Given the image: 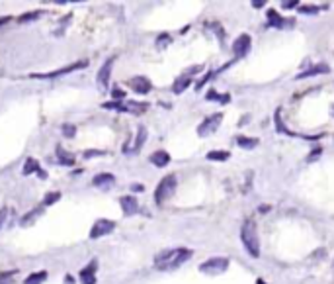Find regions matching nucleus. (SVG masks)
<instances>
[{"mask_svg": "<svg viewBox=\"0 0 334 284\" xmlns=\"http://www.w3.org/2000/svg\"><path fill=\"white\" fill-rule=\"evenodd\" d=\"M86 61H78V63H73L69 65V67H63L59 71H53V73H47V75H34L36 78H55L59 77V75H67V73H71V71H78V69H82V67H86Z\"/></svg>", "mask_w": 334, "mask_h": 284, "instance_id": "obj_11", "label": "nucleus"}, {"mask_svg": "<svg viewBox=\"0 0 334 284\" xmlns=\"http://www.w3.org/2000/svg\"><path fill=\"white\" fill-rule=\"evenodd\" d=\"M293 6H299V2H297V0H289V2H284V4H282V8H287V10H289V8H293Z\"/></svg>", "mask_w": 334, "mask_h": 284, "instance_id": "obj_38", "label": "nucleus"}, {"mask_svg": "<svg viewBox=\"0 0 334 284\" xmlns=\"http://www.w3.org/2000/svg\"><path fill=\"white\" fill-rule=\"evenodd\" d=\"M150 163L155 165V167H166L168 163H170V155L166 153V151H162V149H159V151H155L153 155H150Z\"/></svg>", "mask_w": 334, "mask_h": 284, "instance_id": "obj_15", "label": "nucleus"}, {"mask_svg": "<svg viewBox=\"0 0 334 284\" xmlns=\"http://www.w3.org/2000/svg\"><path fill=\"white\" fill-rule=\"evenodd\" d=\"M268 210H270V206H260V212H262V214H266Z\"/></svg>", "mask_w": 334, "mask_h": 284, "instance_id": "obj_44", "label": "nucleus"}, {"mask_svg": "<svg viewBox=\"0 0 334 284\" xmlns=\"http://www.w3.org/2000/svg\"><path fill=\"white\" fill-rule=\"evenodd\" d=\"M258 284H266V282H264V280H258Z\"/></svg>", "mask_w": 334, "mask_h": 284, "instance_id": "obj_45", "label": "nucleus"}, {"mask_svg": "<svg viewBox=\"0 0 334 284\" xmlns=\"http://www.w3.org/2000/svg\"><path fill=\"white\" fill-rule=\"evenodd\" d=\"M176 186H178V181H176L174 175L164 177V179L159 182L157 190H155V204H157V206H162L168 198H172L174 192H176Z\"/></svg>", "mask_w": 334, "mask_h": 284, "instance_id": "obj_3", "label": "nucleus"}, {"mask_svg": "<svg viewBox=\"0 0 334 284\" xmlns=\"http://www.w3.org/2000/svg\"><path fill=\"white\" fill-rule=\"evenodd\" d=\"M297 10H299V14H317L319 12V6H313V4H301Z\"/></svg>", "mask_w": 334, "mask_h": 284, "instance_id": "obj_29", "label": "nucleus"}, {"mask_svg": "<svg viewBox=\"0 0 334 284\" xmlns=\"http://www.w3.org/2000/svg\"><path fill=\"white\" fill-rule=\"evenodd\" d=\"M240 241L247 249V253L252 259L260 257V239H258V230H256V221L252 218H247L242 228H240Z\"/></svg>", "mask_w": 334, "mask_h": 284, "instance_id": "obj_2", "label": "nucleus"}, {"mask_svg": "<svg viewBox=\"0 0 334 284\" xmlns=\"http://www.w3.org/2000/svg\"><path fill=\"white\" fill-rule=\"evenodd\" d=\"M229 157H231L229 151H209V153L205 155V159H207V161H227Z\"/></svg>", "mask_w": 334, "mask_h": 284, "instance_id": "obj_24", "label": "nucleus"}, {"mask_svg": "<svg viewBox=\"0 0 334 284\" xmlns=\"http://www.w3.org/2000/svg\"><path fill=\"white\" fill-rule=\"evenodd\" d=\"M268 20H270L268 26H274V27H284V24H285V20L284 18H280V14L276 12V10H268Z\"/></svg>", "mask_w": 334, "mask_h": 284, "instance_id": "obj_22", "label": "nucleus"}, {"mask_svg": "<svg viewBox=\"0 0 334 284\" xmlns=\"http://www.w3.org/2000/svg\"><path fill=\"white\" fill-rule=\"evenodd\" d=\"M8 22H12V18H10V16H4V18H0V27L4 26V24H8Z\"/></svg>", "mask_w": 334, "mask_h": 284, "instance_id": "obj_41", "label": "nucleus"}, {"mask_svg": "<svg viewBox=\"0 0 334 284\" xmlns=\"http://www.w3.org/2000/svg\"><path fill=\"white\" fill-rule=\"evenodd\" d=\"M37 171H39V163H37L36 159H25L24 171H22L25 177H27V175H34V173H37Z\"/></svg>", "mask_w": 334, "mask_h": 284, "instance_id": "obj_23", "label": "nucleus"}, {"mask_svg": "<svg viewBox=\"0 0 334 284\" xmlns=\"http://www.w3.org/2000/svg\"><path fill=\"white\" fill-rule=\"evenodd\" d=\"M45 280H47V271H39V272L29 274L24 280V284H41V282H45Z\"/></svg>", "mask_w": 334, "mask_h": 284, "instance_id": "obj_19", "label": "nucleus"}, {"mask_svg": "<svg viewBox=\"0 0 334 284\" xmlns=\"http://www.w3.org/2000/svg\"><path fill=\"white\" fill-rule=\"evenodd\" d=\"M168 43H170V36H168V34H161V36H159V39H157V47H159V49L166 47Z\"/></svg>", "mask_w": 334, "mask_h": 284, "instance_id": "obj_31", "label": "nucleus"}, {"mask_svg": "<svg viewBox=\"0 0 334 284\" xmlns=\"http://www.w3.org/2000/svg\"><path fill=\"white\" fill-rule=\"evenodd\" d=\"M6 216H8V210H6V208H2V210H0V228L4 225V221H6Z\"/></svg>", "mask_w": 334, "mask_h": 284, "instance_id": "obj_37", "label": "nucleus"}, {"mask_svg": "<svg viewBox=\"0 0 334 284\" xmlns=\"http://www.w3.org/2000/svg\"><path fill=\"white\" fill-rule=\"evenodd\" d=\"M0 284H12V282H10V274H4V276H0Z\"/></svg>", "mask_w": 334, "mask_h": 284, "instance_id": "obj_39", "label": "nucleus"}, {"mask_svg": "<svg viewBox=\"0 0 334 284\" xmlns=\"http://www.w3.org/2000/svg\"><path fill=\"white\" fill-rule=\"evenodd\" d=\"M321 155H322V149H321V147H319V149H315V151L311 153L309 159H307V161H309V163H313L315 159H319V157H321Z\"/></svg>", "mask_w": 334, "mask_h": 284, "instance_id": "obj_35", "label": "nucleus"}, {"mask_svg": "<svg viewBox=\"0 0 334 284\" xmlns=\"http://www.w3.org/2000/svg\"><path fill=\"white\" fill-rule=\"evenodd\" d=\"M57 159L61 161V165H65V167H73V165H74L73 155L65 153V149H63V147H57Z\"/></svg>", "mask_w": 334, "mask_h": 284, "instance_id": "obj_21", "label": "nucleus"}, {"mask_svg": "<svg viewBox=\"0 0 334 284\" xmlns=\"http://www.w3.org/2000/svg\"><path fill=\"white\" fill-rule=\"evenodd\" d=\"M37 175H39V179H43V181H45V179H47V173H45V171H41V168H39V171H37Z\"/></svg>", "mask_w": 334, "mask_h": 284, "instance_id": "obj_42", "label": "nucleus"}, {"mask_svg": "<svg viewBox=\"0 0 334 284\" xmlns=\"http://www.w3.org/2000/svg\"><path fill=\"white\" fill-rule=\"evenodd\" d=\"M326 73H330V67L328 65H315V67H311L307 71H301L299 75H297V80H301V78H309V77H317V75H326Z\"/></svg>", "mask_w": 334, "mask_h": 284, "instance_id": "obj_13", "label": "nucleus"}, {"mask_svg": "<svg viewBox=\"0 0 334 284\" xmlns=\"http://www.w3.org/2000/svg\"><path fill=\"white\" fill-rule=\"evenodd\" d=\"M61 192H49V194H45V198H43V208L45 206H53L55 202H59L61 200Z\"/></svg>", "mask_w": 334, "mask_h": 284, "instance_id": "obj_26", "label": "nucleus"}, {"mask_svg": "<svg viewBox=\"0 0 334 284\" xmlns=\"http://www.w3.org/2000/svg\"><path fill=\"white\" fill-rule=\"evenodd\" d=\"M221 120H223L221 112H215V114L207 116L198 126V135H199V137H207V135H211V133H215V131H217V128L221 126Z\"/></svg>", "mask_w": 334, "mask_h": 284, "instance_id": "obj_5", "label": "nucleus"}, {"mask_svg": "<svg viewBox=\"0 0 334 284\" xmlns=\"http://www.w3.org/2000/svg\"><path fill=\"white\" fill-rule=\"evenodd\" d=\"M100 155H106V151H86L84 159H92V157H100Z\"/></svg>", "mask_w": 334, "mask_h": 284, "instance_id": "obj_36", "label": "nucleus"}, {"mask_svg": "<svg viewBox=\"0 0 334 284\" xmlns=\"http://www.w3.org/2000/svg\"><path fill=\"white\" fill-rule=\"evenodd\" d=\"M119 204H122V210H124L125 216H133L139 212V202H137L135 196H122V200H119Z\"/></svg>", "mask_w": 334, "mask_h": 284, "instance_id": "obj_12", "label": "nucleus"}, {"mask_svg": "<svg viewBox=\"0 0 334 284\" xmlns=\"http://www.w3.org/2000/svg\"><path fill=\"white\" fill-rule=\"evenodd\" d=\"M80 282L82 284H96V276L90 274V276H80Z\"/></svg>", "mask_w": 334, "mask_h": 284, "instance_id": "obj_34", "label": "nucleus"}, {"mask_svg": "<svg viewBox=\"0 0 334 284\" xmlns=\"http://www.w3.org/2000/svg\"><path fill=\"white\" fill-rule=\"evenodd\" d=\"M330 112H332V116H334V106H332V110H330Z\"/></svg>", "mask_w": 334, "mask_h": 284, "instance_id": "obj_46", "label": "nucleus"}, {"mask_svg": "<svg viewBox=\"0 0 334 284\" xmlns=\"http://www.w3.org/2000/svg\"><path fill=\"white\" fill-rule=\"evenodd\" d=\"M41 16V12H32V14H24V16H20L18 18V22L20 24H27V22H36L37 18Z\"/></svg>", "mask_w": 334, "mask_h": 284, "instance_id": "obj_28", "label": "nucleus"}, {"mask_svg": "<svg viewBox=\"0 0 334 284\" xmlns=\"http://www.w3.org/2000/svg\"><path fill=\"white\" fill-rule=\"evenodd\" d=\"M205 98H207L209 102H213V100H217V102H221V104L231 102V96H229V94H219V92L213 91V89H211V91L205 94Z\"/></svg>", "mask_w": 334, "mask_h": 284, "instance_id": "obj_20", "label": "nucleus"}, {"mask_svg": "<svg viewBox=\"0 0 334 284\" xmlns=\"http://www.w3.org/2000/svg\"><path fill=\"white\" fill-rule=\"evenodd\" d=\"M147 128L145 126H139V129H137V137H135V143H133V151H139L143 145H145V141H147Z\"/></svg>", "mask_w": 334, "mask_h": 284, "instance_id": "obj_17", "label": "nucleus"}, {"mask_svg": "<svg viewBox=\"0 0 334 284\" xmlns=\"http://www.w3.org/2000/svg\"><path fill=\"white\" fill-rule=\"evenodd\" d=\"M194 255L192 249H184V247H178V249H166L159 253L155 257V267L159 271H176L178 267H182L186 261H190Z\"/></svg>", "mask_w": 334, "mask_h": 284, "instance_id": "obj_1", "label": "nucleus"}, {"mask_svg": "<svg viewBox=\"0 0 334 284\" xmlns=\"http://www.w3.org/2000/svg\"><path fill=\"white\" fill-rule=\"evenodd\" d=\"M129 87L133 89V92L137 94H148L150 89H153V84H150V80L147 77H133L129 80Z\"/></svg>", "mask_w": 334, "mask_h": 284, "instance_id": "obj_10", "label": "nucleus"}, {"mask_svg": "<svg viewBox=\"0 0 334 284\" xmlns=\"http://www.w3.org/2000/svg\"><path fill=\"white\" fill-rule=\"evenodd\" d=\"M63 133H65V137H73L74 133H76V126L73 124H63Z\"/></svg>", "mask_w": 334, "mask_h": 284, "instance_id": "obj_30", "label": "nucleus"}, {"mask_svg": "<svg viewBox=\"0 0 334 284\" xmlns=\"http://www.w3.org/2000/svg\"><path fill=\"white\" fill-rule=\"evenodd\" d=\"M113 228H115V221L98 220L92 225V230H90V239H100V237H104V235L113 232Z\"/></svg>", "mask_w": 334, "mask_h": 284, "instance_id": "obj_7", "label": "nucleus"}, {"mask_svg": "<svg viewBox=\"0 0 334 284\" xmlns=\"http://www.w3.org/2000/svg\"><path fill=\"white\" fill-rule=\"evenodd\" d=\"M192 84V77H188V75H182V77L178 78L176 82H174V87H172V92L174 94H182V92L188 89Z\"/></svg>", "mask_w": 334, "mask_h": 284, "instance_id": "obj_16", "label": "nucleus"}, {"mask_svg": "<svg viewBox=\"0 0 334 284\" xmlns=\"http://www.w3.org/2000/svg\"><path fill=\"white\" fill-rule=\"evenodd\" d=\"M264 4H266V0H254V2H252V6H254V8H262Z\"/></svg>", "mask_w": 334, "mask_h": 284, "instance_id": "obj_40", "label": "nucleus"}, {"mask_svg": "<svg viewBox=\"0 0 334 284\" xmlns=\"http://www.w3.org/2000/svg\"><path fill=\"white\" fill-rule=\"evenodd\" d=\"M113 182H115V177L111 173H100V175L94 177L92 184L96 188H110V186H113Z\"/></svg>", "mask_w": 334, "mask_h": 284, "instance_id": "obj_14", "label": "nucleus"}, {"mask_svg": "<svg viewBox=\"0 0 334 284\" xmlns=\"http://www.w3.org/2000/svg\"><path fill=\"white\" fill-rule=\"evenodd\" d=\"M250 43H252V39L248 34H242V36H238L235 39V43H233V53H235V57H245L248 51H250Z\"/></svg>", "mask_w": 334, "mask_h": 284, "instance_id": "obj_9", "label": "nucleus"}, {"mask_svg": "<svg viewBox=\"0 0 334 284\" xmlns=\"http://www.w3.org/2000/svg\"><path fill=\"white\" fill-rule=\"evenodd\" d=\"M111 96H113L115 100H119V102H122V100L125 98V91H122V89H113V91H111Z\"/></svg>", "mask_w": 334, "mask_h": 284, "instance_id": "obj_33", "label": "nucleus"}, {"mask_svg": "<svg viewBox=\"0 0 334 284\" xmlns=\"http://www.w3.org/2000/svg\"><path fill=\"white\" fill-rule=\"evenodd\" d=\"M227 269H229V259L227 257L207 259L205 263L199 265V271L203 272V274H211V276H215V274H223Z\"/></svg>", "mask_w": 334, "mask_h": 284, "instance_id": "obj_4", "label": "nucleus"}, {"mask_svg": "<svg viewBox=\"0 0 334 284\" xmlns=\"http://www.w3.org/2000/svg\"><path fill=\"white\" fill-rule=\"evenodd\" d=\"M96 269H98V261L94 259V261H90V263H88V267H84V269L80 271L78 276H90V274H94V272H96Z\"/></svg>", "mask_w": 334, "mask_h": 284, "instance_id": "obj_27", "label": "nucleus"}, {"mask_svg": "<svg viewBox=\"0 0 334 284\" xmlns=\"http://www.w3.org/2000/svg\"><path fill=\"white\" fill-rule=\"evenodd\" d=\"M274 122H276V129H278V133H282V135L303 137V139H309V141H315V139H321V137H322V133H317V135H303V133H295V131L287 129L284 126V120H282V110H276V118H274Z\"/></svg>", "mask_w": 334, "mask_h": 284, "instance_id": "obj_6", "label": "nucleus"}, {"mask_svg": "<svg viewBox=\"0 0 334 284\" xmlns=\"http://www.w3.org/2000/svg\"><path fill=\"white\" fill-rule=\"evenodd\" d=\"M41 210H43V206H39V208H36V210H34V212H32V214H27V216H24V218H22V221H20V223H22V225H27V223H34V221H36V218H39V216H41Z\"/></svg>", "mask_w": 334, "mask_h": 284, "instance_id": "obj_25", "label": "nucleus"}, {"mask_svg": "<svg viewBox=\"0 0 334 284\" xmlns=\"http://www.w3.org/2000/svg\"><path fill=\"white\" fill-rule=\"evenodd\" d=\"M113 63H115V57H110L106 63L100 67L98 71V87H102V89H108V84H110V77H111V67H113Z\"/></svg>", "mask_w": 334, "mask_h": 284, "instance_id": "obj_8", "label": "nucleus"}, {"mask_svg": "<svg viewBox=\"0 0 334 284\" xmlns=\"http://www.w3.org/2000/svg\"><path fill=\"white\" fill-rule=\"evenodd\" d=\"M236 145L240 149H254L258 145V139L256 137H247V135H238L236 137Z\"/></svg>", "mask_w": 334, "mask_h": 284, "instance_id": "obj_18", "label": "nucleus"}, {"mask_svg": "<svg viewBox=\"0 0 334 284\" xmlns=\"http://www.w3.org/2000/svg\"><path fill=\"white\" fill-rule=\"evenodd\" d=\"M131 190H133V192H141V190H143V186H141V184H133V186H131Z\"/></svg>", "mask_w": 334, "mask_h": 284, "instance_id": "obj_43", "label": "nucleus"}, {"mask_svg": "<svg viewBox=\"0 0 334 284\" xmlns=\"http://www.w3.org/2000/svg\"><path fill=\"white\" fill-rule=\"evenodd\" d=\"M215 77V73H207V75H203V78H201V80H199L198 82V87H196V89H198V91H201V89H203V84H205V82H209L211 78Z\"/></svg>", "mask_w": 334, "mask_h": 284, "instance_id": "obj_32", "label": "nucleus"}]
</instances>
